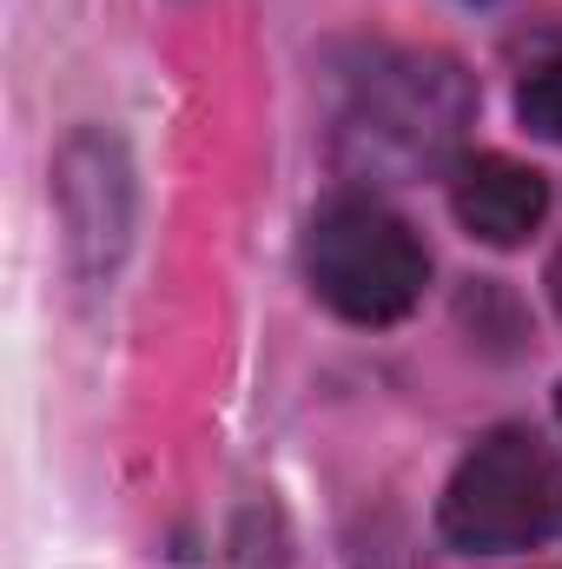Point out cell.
<instances>
[{"label":"cell","instance_id":"obj_3","mask_svg":"<svg viewBox=\"0 0 562 569\" xmlns=\"http://www.w3.org/2000/svg\"><path fill=\"white\" fill-rule=\"evenodd\" d=\"M60 192V226H67V259L80 284H107L127 239H133V166L113 133H73L53 166Z\"/></svg>","mask_w":562,"mask_h":569},{"label":"cell","instance_id":"obj_2","mask_svg":"<svg viewBox=\"0 0 562 569\" xmlns=\"http://www.w3.org/2000/svg\"><path fill=\"white\" fill-rule=\"evenodd\" d=\"M556 517V457L543 437L503 425L490 430L443 490V537L470 557L530 550Z\"/></svg>","mask_w":562,"mask_h":569},{"label":"cell","instance_id":"obj_4","mask_svg":"<svg viewBox=\"0 0 562 569\" xmlns=\"http://www.w3.org/2000/svg\"><path fill=\"white\" fill-rule=\"evenodd\" d=\"M450 212L470 239L483 246H523L543 212H550V186L536 166L523 159H503V152H483V159H463L456 179H450Z\"/></svg>","mask_w":562,"mask_h":569},{"label":"cell","instance_id":"obj_7","mask_svg":"<svg viewBox=\"0 0 562 569\" xmlns=\"http://www.w3.org/2000/svg\"><path fill=\"white\" fill-rule=\"evenodd\" d=\"M556 411H562V391H556Z\"/></svg>","mask_w":562,"mask_h":569},{"label":"cell","instance_id":"obj_5","mask_svg":"<svg viewBox=\"0 0 562 569\" xmlns=\"http://www.w3.org/2000/svg\"><path fill=\"white\" fill-rule=\"evenodd\" d=\"M516 113H523V127H530V133L562 140V60L536 67V73L523 80V93H516Z\"/></svg>","mask_w":562,"mask_h":569},{"label":"cell","instance_id":"obj_6","mask_svg":"<svg viewBox=\"0 0 562 569\" xmlns=\"http://www.w3.org/2000/svg\"><path fill=\"white\" fill-rule=\"evenodd\" d=\"M550 298H556V318H562V246H556V259H550Z\"/></svg>","mask_w":562,"mask_h":569},{"label":"cell","instance_id":"obj_1","mask_svg":"<svg viewBox=\"0 0 562 569\" xmlns=\"http://www.w3.org/2000/svg\"><path fill=\"white\" fill-rule=\"evenodd\" d=\"M304 279L351 325H398L423 298L430 259L391 206L344 192L304 232Z\"/></svg>","mask_w":562,"mask_h":569}]
</instances>
